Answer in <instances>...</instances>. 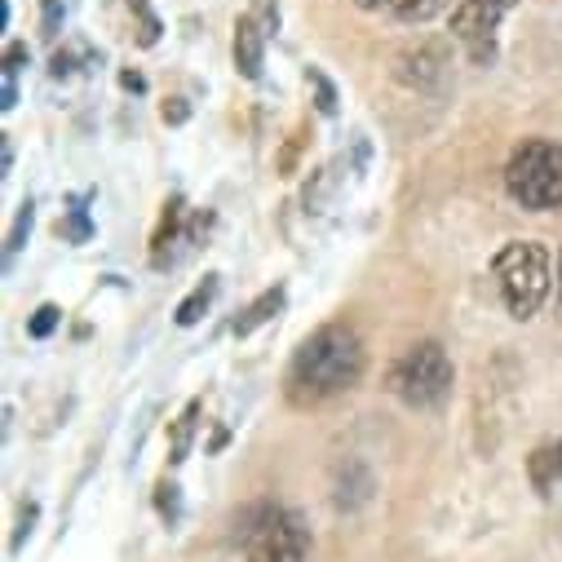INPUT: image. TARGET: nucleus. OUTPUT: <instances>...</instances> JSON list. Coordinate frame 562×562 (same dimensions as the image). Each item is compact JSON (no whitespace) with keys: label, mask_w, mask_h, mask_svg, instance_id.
<instances>
[{"label":"nucleus","mask_w":562,"mask_h":562,"mask_svg":"<svg viewBox=\"0 0 562 562\" xmlns=\"http://www.w3.org/2000/svg\"><path fill=\"white\" fill-rule=\"evenodd\" d=\"M63 19H67V0H41V27L49 41L63 32Z\"/></svg>","instance_id":"obj_22"},{"label":"nucleus","mask_w":562,"mask_h":562,"mask_svg":"<svg viewBox=\"0 0 562 562\" xmlns=\"http://www.w3.org/2000/svg\"><path fill=\"white\" fill-rule=\"evenodd\" d=\"M527 474H531V487L536 492H549L562 483V439L558 443H544L527 457Z\"/></svg>","instance_id":"obj_12"},{"label":"nucleus","mask_w":562,"mask_h":562,"mask_svg":"<svg viewBox=\"0 0 562 562\" xmlns=\"http://www.w3.org/2000/svg\"><path fill=\"white\" fill-rule=\"evenodd\" d=\"M452 359L439 341H412L385 372V385L398 403L416 407V412H430V407H443L448 394H452Z\"/></svg>","instance_id":"obj_3"},{"label":"nucleus","mask_w":562,"mask_h":562,"mask_svg":"<svg viewBox=\"0 0 562 562\" xmlns=\"http://www.w3.org/2000/svg\"><path fill=\"white\" fill-rule=\"evenodd\" d=\"M231 58H235V71H239L244 80H261V67H266V32L257 27L252 14H239V19H235Z\"/></svg>","instance_id":"obj_9"},{"label":"nucleus","mask_w":562,"mask_h":562,"mask_svg":"<svg viewBox=\"0 0 562 562\" xmlns=\"http://www.w3.org/2000/svg\"><path fill=\"white\" fill-rule=\"evenodd\" d=\"M448 54H443V45L439 41H420V45H407L403 54H398V63H394V76L403 80V85H412V89H435L443 76H448Z\"/></svg>","instance_id":"obj_8"},{"label":"nucleus","mask_w":562,"mask_h":562,"mask_svg":"<svg viewBox=\"0 0 562 562\" xmlns=\"http://www.w3.org/2000/svg\"><path fill=\"white\" fill-rule=\"evenodd\" d=\"M505 191L527 213L562 209V143H549V137H522V143L509 151V165H505Z\"/></svg>","instance_id":"obj_2"},{"label":"nucleus","mask_w":562,"mask_h":562,"mask_svg":"<svg viewBox=\"0 0 562 562\" xmlns=\"http://www.w3.org/2000/svg\"><path fill=\"white\" fill-rule=\"evenodd\" d=\"M239 544L248 562H306L311 527L279 505H252L239 522Z\"/></svg>","instance_id":"obj_5"},{"label":"nucleus","mask_w":562,"mask_h":562,"mask_svg":"<svg viewBox=\"0 0 562 562\" xmlns=\"http://www.w3.org/2000/svg\"><path fill=\"white\" fill-rule=\"evenodd\" d=\"M213 226V217L209 213H195V217H187V204H182V195H173V200H165V213H160V226H156V235H151V266L156 270H169V266H178V244H187V248H195L200 244V235Z\"/></svg>","instance_id":"obj_7"},{"label":"nucleus","mask_w":562,"mask_h":562,"mask_svg":"<svg viewBox=\"0 0 562 562\" xmlns=\"http://www.w3.org/2000/svg\"><path fill=\"white\" fill-rule=\"evenodd\" d=\"M306 85L315 89V111L319 115H337V89L319 67H306Z\"/></svg>","instance_id":"obj_18"},{"label":"nucleus","mask_w":562,"mask_h":562,"mask_svg":"<svg viewBox=\"0 0 562 562\" xmlns=\"http://www.w3.org/2000/svg\"><path fill=\"white\" fill-rule=\"evenodd\" d=\"M32 222H36V204L23 200L19 213H14V226H10V235H5V257H19V252H23V244H27V235H32Z\"/></svg>","instance_id":"obj_17"},{"label":"nucleus","mask_w":562,"mask_h":562,"mask_svg":"<svg viewBox=\"0 0 562 562\" xmlns=\"http://www.w3.org/2000/svg\"><path fill=\"white\" fill-rule=\"evenodd\" d=\"M496 279H501V297L505 311L514 319H531L544 297H549V248L536 239H509L496 261H492Z\"/></svg>","instance_id":"obj_4"},{"label":"nucleus","mask_w":562,"mask_h":562,"mask_svg":"<svg viewBox=\"0 0 562 562\" xmlns=\"http://www.w3.org/2000/svg\"><path fill=\"white\" fill-rule=\"evenodd\" d=\"M156 509H160V518H165V522H178V514H182L178 487H173L169 479H160V483H156Z\"/></svg>","instance_id":"obj_21"},{"label":"nucleus","mask_w":562,"mask_h":562,"mask_svg":"<svg viewBox=\"0 0 562 562\" xmlns=\"http://www.w3.org/2000/svg\"><path fill=\"white\" fill-rule=\"evenodd\" d=\"M558 297H562V252H558Z\"/></svg>","instance_id":"obj_26"},{"label":"nucleus","mask_w":562,"mask_h":562,"mask_svg":"<svg viewBox=\"0 0 562 562\" xmlns=\"http://www.w3.org/2000/svg\"><path fill=\"white\" fill-rule=\"evenodd\" d=\"M284 297H289V293L279 289V284H274V289H266V293H261V297H257V302L235 319V328H231V333H235V337H252L257 328H266L279 311H284Z\"/></svg>","instance_id":"obj_11"},{"label":"nucleus","mask_w":562,"mask_h":562,"mask_svg":"<svg viewBox=\"0 0 562 562\" xmlns=\"http://www.w3.org/2000/svg\"><path fill=\"white\" fill-rule=\"evenodd\" d=\"M355 5L372 19H394V23H430L448 0H355Z\"/></svg>","instance_id":"obj_10"},{"label":"nucleus","mask_w":562,"mask_h":562,"mask_svg":"<svg viewBox=\"0 0 562 562\" xmlns=\"http://www.w3.org/2000/svg\"><path fill=\"white\" fill-rule=\"evenodd\" d=\"M252 19H257V27H261L266 36L279 32V5H274V0H257V5H252Z\"/></svg>","instance_id":"obj_23"},{"label":"nucleus","mask_w":562,"mask_h":562,"mask_svg":"<svg viewBox=\"0 0 562 562\" xmlns=\"http://www.w3.org/2000/svg\"><path fill=\"white\" fill-rule=\"evenodd\" d=\"M128 14L137 19V45L143 49H151L156 41H160V19H156V10H151V0H128Z\"/></svg>","instance_id":"obj_16"},{"label":"nucleus","mask_w":562,"mask_h":562,"mask_svg":"<svg viewBox=\"0 0 562 562\" xmlns=\"http://www.w3.org/2000/svg\"><path fill=\"white\" fill-rule=\"evenodd\" d=\"M518 10V0H461L452 10V41L465 49L474 67H492L501 54V23Z\"/></svg>","instance_id":"obj_6"},{"label":"nucleus","mask_w":562,"mask_h":562,"mask_svg":"<svg viewBox=\"0 0 562 562\" xmlns=\"http://www.w3.org/2000/svg\"><path fill=\"white\" fill-rule=\"evenodd\" d=\"M160 115H165V124H182V120L191 115V106H187L182 98H169V102L160 106Z\"/></svg>","instance_id":"obj_24"},{"label":"nucleus","mask_w":562,"mask_h":562,"mask_svg":"<svg viewBox=\"0 0 562 562\" xmlns=\"http://www.w3.org/2000/svg\"><path fill=\"white\" fill-rule=\"evenodd\" d=\"M27 63V45H10L5 49V67H0V111H14L19 102V71Z\"/></svg>","instance_id":"obj_14"},{"label":"nucleus","mask_w":562,"mask_h":562,"mask_svg":"<svg viewBox=\"0 0 562 562\" xmlns=\"http://www.w3.org/2000/svg\"><path fill=\"white\" fill-rule=\"evenodd\" d=\"M363 368H368V355H363L359 333L346 324H324L293 355L289 398L297 407H319V403L355 390L363 381Z\"/></svg>","instance_id":"obj_1"},{"label":"nucleus","mask_w":562,"mask_h":562,"mask_svg":"<svg viewBox=\"0 0 562 562\" xmlns=\"http://www.w3.org/2000/svg\"><path fill=\"white\" fill-rule=\"evenodd\" d=\"M58 235H63V239H71V244H85V239L93 235V226H89V217H85L80 200H71V209H67V222H58Z\"/></svg>","instance_id":"obj_19"},{"label":"nucleus","mask_w":562,"mask_h":562,"mask_svg":"<svg viewBox=\"0 0 562 562\" xmlns=\"http://www.w3.org/2000/svg\"><path fill=\"white\" fill-rule=\"evenodd\" d=\"M120 85H124V89H133V93H137V89H143V76H133V71H124V76H120Z\"/></svg>","instance_id":"obj_25"},{"label":"nucleus","mask_w":562,"mask_h":562,"mask_svg":"<svg viewBox=\"0 0 562 562\" xmlns=\"http://www.w3.org/2000/svg\"><path fill=\"white\" fill-rule=\"evenodd\" d=\"M200 412H204V403L191 398V403L182 407V416L173 420V457H169V465H182V461H187L191 439H195V426H200Z\"/></svg>","instance_id":"obj_15"},{"label":"nucleus","mask_w":562,"mask_h":562,"mask_svg":"<svg viewBox=\"0 0 562 562\" xmlns=\"http://www.w3.org/2000/svg\"><path fill=\"white\" fill-rule=\"evenodd\" d=\"M217 293H222V279L217 274H204V284H195L191 297L178 306V328H195L204 319V311L217 302Z\"/></svg>","instance_id":"obj_13"},{"label":"nucleus","mask_w":562,"mask_h":562,"mask_svg":"<svg viewBox=\"0 0 562 562\" xmlns=\"http://www.w3.org/2000/svg\"><path fill=\"white\" fill-rule=\"evenodd\" d=\"M58 324H63V311H58L54 302H45V306H41V311H36V315L27 319V337H36V341H45V337H49V333H54Z\"/></svg>","instance_id":"obj_20"}]
</instances>
